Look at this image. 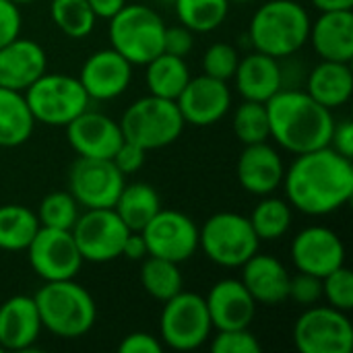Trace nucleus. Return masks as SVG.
Wrapping results in <instances>:
<instances>
[{
  "label": "nucleus",
  "instance_id": "nucleus-15",
  "mask_svg": "<svg viewBox=\"0 0 353 353\" xmlns=\"http://www.w3.org/2000/svg\"><path fill=\"white\" fill-rule=\"evenodd\" d=\"M176 103L186 124L211 126L230 112L232 91L228 81L209 74L190 77L182 93L176 97Z\"/></svg>",
  "mask_w": 353,
  "mask_h": 353
},
{
  "label": "nucleus",
  "instance_id": "nucleus-50",
  "mask_svg": "<svg viewBox=\"0 0 353 353\" xmlns=\"http://www.w3.org/2000/svg\"><path fill=\"white\" fill-rule=\"evenodd\" d=\"M232 2V0H230ZM234 2H250V0H234Z\"/></svg>",
  "mask_w": 353,
  "mask_h": 353
},
{
  "label": "nucleus",
  "instance_id": "nucleus-23",
  "mask_svg": "<svg viewBox=\"0 0 353 353\" xmlns=\"http://www.w3.org/2000/svg\"><path fill=\"white\" fill-rule=\"evenodd\" d=\"M308 41L321 60L352 62L353 60V12L352 10H327L312 23Z\"/></svg>",
  "mask_w": 353,
  "mask_h": 353
},
{
  "label": "nucleus",
  "instance_id": "nucleus-26",
  "mask_svg": "<svg viewBox=\"0 0 353 353\" xmlns=\"http://www.w3.org/2000/svg\"><path fill=\"white\" fill-rule=\"evenodd\" d=\"M306 93L329 110L345 105L353 93V72L350 62L321 60V64H316L308 74Z\"/></svg>",
  "mask_w": 353,
  "mask_h": 353
},
{
  "label": "nucleus",
  "instance_id": "nucleus-22",
  "mask_svg": "<svg viewBox=\"0 0 353 353\" xmlns=\"http://www.w3.org/2000/svg\"><path fill=\"white\" fill-rule=\"evenodd\" d=\"M290 273L285 265L271 256L254 252L242 265V283L256 304L279 306L288 300L290 294Z\"/></svg>",
  "mask_w": 353,
  "mask_h": 353
},
{
  "label": "nucleus",
  "instance_id": "nucleus-35",
  "mask_svg": "<svg viewBox=\"0 0 353 353\" xmlns=\"http://www.w3.org/2000/svg\"><path fill=\"white\" fill-rule=\"evenodd\" d=\"M234 132L244 145L265 143L271 137L267 103L244 99L234 112Z\"/></svg>",
  "mask_w": 353,
  "mask_h": 353
},
{
  "label": "nucleus",
  "instance_id": "nucleus-51",
  "mask_svg": "<svg viewBox=\"0 0 353 353\" xmlns=\"http://www.w3.org/2000/svg\"><path fill=\"white\" fill-rule=\"evenodd\" d=\"M0 352H4V350H2V347H0Z\"/></svg>",
  "mask_w": 353,
  "mask_h": 353
},
{
  "label": "nucleus",
  "instance_id": "nucleus-47",
  "mask_svg": "<svg viewBox=\"0 0 353 353\" xmlns=\"http://www.w3.org/2000/svg\"><path fill=\"white\" fill-rule=\"evenodd\" d=\"M93 14L97 19H112L118 10H122V6L126 4V0H87Z\"/></svg>",
  "mask_w": 353,
  "mask_h": 353
},
{
  "label": "nucleus",
  "instance_id": "nucleus-40",
  "mask_svg": "<svg viewBox=\"0 0 353 353\" xmlns=\"http://www.w3.org/2000/svg\"><path fill=\"white\" fill-rule=\"evenodd\" d=\"M288 300H294L296 304L308 308L323 300V279L310 273L298 271L296 277H290V294Z\"/></svg>",
  "mask_w": 353,
  "mask_h": 353
},
{
  "label": "nucleus",
  "instance_id": "nucleus-25",
  "mask_svg": "<svg viewBox=\"0 0 353 353\" xmlns=\"http://www.w3.org/2000/svg\"><path fill=\"white\" fill-rule=\"evenodd\" d=\"M232 79H236L238 93L252 101L267 103L277 91L283 89V72L279 60L256 50L240 58Z\"/></svg>",
  "mask_w": 353,
  "mask_h": 353
},
{
  "label": "nucleus",
  "instance_id": "nucleus-31",
  "mask_svg": "<svg viewBox=\"0 0 353 353\" xmlns=\"http://www.w3.org/2000/svg\"><path fill=\"white\" fill-rule=\"evenodd\" d=\"M141 285L151 298L168 302L170 298L182 292L184 279L178 269V263L159 256H147L143 259L141 267Z\"/></svg>",
  "mask_w": 353,
  "mask_h": 353
},
{
  "label": "nucleus",
  "instance_id": "nucleus-14",
  "mask_svg": "<svg viewBox=\"0 0 353 353\" xmlns=\"http://www.w3.org/2000/svg\"><path fill=\"white\" fill-rule=\"evenodd\" d=\"M141 234L149 256L168 259L180 265L199 250V228L182 211L159 209Z\"/></svg>",
  "mask_w": 353,
  "mask_h": 353
},
{
  "label": "nucleus",
  "instance_id": "nucleus-41",
  "mask_svg": "<svg viewBox=\"0 0 353 353\" xmlns=\"http://www.w3.org/2000/svg\"><path fill=\"white\" fill-rule=\"evenodd\" d=\"M23 17L21 6H17L10 0H0V48L10 43L21 35Z\"/></svg>",
  "mask_w": 353,
  "mask_h": 353
},
{
  "label": "nucleus",
  "instance_id": "nucleus-7",
  "mask_svg": "<svg viewBox=\"0 0 353 353\" xmlns=\"http://www.w3.org/2000/svg\"><path fill=\"white\" fill-rule=\"evenodd\" d=\"M23 93L35 122L46 126H66L89 105L81 81L62 72H43Z\"/></svg>",
  "mask_w": 353,
  "mask_h": 353
},
{
  "label": "nucleus",
  "instance_id": "nucleus-8",
  "mask_svg": "<svg viewBox=\"0 0 353 353\" xmlns=\"http://www.w3.org/2000/svg\"><path fill=\"white\" fill-rule=\"evenodd\" d=\"M259 236L250 219L232 211L211 215L199 230V248L219 267H242L254 252H259Z\"/></svg>",
  "mask_w": 353,
  "mask_h": 353
},
{
  "label": "nucleus",
  "instance_id": "nucleus-2",
  "mask_svg": "<svg viewBox=\"0 0 353 353\" xmlns=\"http://www.w3.org/2000/svg\"><path fill=\"white\" fill-rule=\"evenodd\" d=\"M271 137L294 155L327 147L335 118L333 110L321 105L306 91L281 89L267 101Z\"/></svg>",
  "mask_w": 353,
  "mask_h": 353
},
{
  "label": "nucleus",
  "instance_id": "nucleus-32",
  "mask_svg": "<svg viewBox=\"0 0 353 353\" xmlns=\"http://www.w3.org/2000/svg\"><path fill=\"white\" fill-rule=\"evenodd\" d=\"M178 21L192 33H209L223 25L230 0H174Z\"/></svg>",
  "mask_w": 353,
  "mask_h": 353
},
{
  "label": "nucleus",
  "instance_id": "nucleus-10",
  "mask_svg": "<svg viewBox=\"0 0 353 353\" xmlns=\"http://www.w3.org/2000/svg\"><path fill=\"white\" fill-rule=\"evenodd\" d=\"M294 345L300 353H350L353 325L347 312L333 306H308L294 325Z\"/></svg>",
  "mask_w": 353,
  "mask_h": 353
},
{
  "label": "nucleus",
  "instance_id": "nucleus-1",
  "mask_svg": "<svg viewBox=\"0 0 353 353\" xmlns=\"http://www.w3.org/2000/svg\"><path fill=\"white\" fill-rule=\"evenodd\" d=\"M281 184L294 209L312 217L329 215L353 196V163L327 145L300 153Z\"/></svg>",
  "mask_w": 353,
  "mask_h": 353
},
{
  "label": "nucleus",
  "instance_id": "nucleus-48",
  "mask_svg": "<svg viewBox=\"0 0 353 353\" xmlns=\"http://www.w3.org/2000/svg\"><path fill=\"white\" fill-rule=\"evenodd\" d=\"M321 12L327 10H352L353 0H310Z\"/></svg>",
  "mask_w": 353,
  "mask_h": 353
},
{
  "label": "nucleus",
  "instance_id": "nucleus-33",
  "mask_svg": "<svg viewBox=\"0 0 353 353\" xmlns=\"http://www.w3.org/2000/svg\"><path fill=\"white\" fill-rule=\"evenodd\" d=\"M250 225L259 240L273 242L288 234L292 225V205L283 199H275L271 194L263 196V201L250 213Z\"/></svg>",
  "mask_w": 353,
  "mask_h": 353
},
{
  "label": "nucleus",
  "instance_id": "nucleus-37",
  "mask_svg": "<svg viewBox=\"0 0 353 353\" xmlns=\"http://www.w3.org/2000/svg\"><path fill=\"white\" fill-rule=\"evenodd\" d=\"M323 298L329 306L350 312L353 308V273L345 267H337L329 275L323 277Z\"/></svg>",
  "mask_w": 353,
  "mask_h": 353
},
{
  "label": "nucleus",
  "instance_id": "nucleus-6",
  "mask_svg": "<svg viewBox=\"0 0 353 353\" xmlns=\"http://www.w3.org/2000/svg\"><path fill=\"white\" fill-rule=\"evenodd\" d=\"M165 23L155 8L145 4H124L110 19L112 48L130 64H147L163 52Z\"/></svg>",
  "mask_w": 353,
  "mask_h": 353
},
{
  "label": "nucleus",
  "instance_id": "nucleus-9",
  "mask_svg": "<svg viewBox=\"0 0 353 353\" xmlns=\"http://www.w3.org/2000/svg\"><path fill=\"white\" fill-rule=\"evenodd\" d=\"M211 331L213 325L203 296L182 290L163 302L159 316V337L163 347L176 352L199 350L211 337Z\"/></svg>",
  "mask_w": 353,
  "mask_h": 353
},
{
  "label": "nucleus",
  "instance_id": "nucleus-46",
  "mask_svg": "<svg viewBox=\"0 0 353 353\" xmlns=\"http://www.w3.org/2000/svg\"><path fill=\"white\" fill-rule=\"evenodd\" d=\"M122 256L128 261H143L149 256V250H147V244H145V238L141 232H130L126 236L124 246H122Z\"/></svg>",
  "mask_w": 353,
  "mask_h": 353
},
{
  "label": "nucleus",
  "instance_id": "nucleus-42",
  "mask_svg": "<svg viewBox=\"0 0 353 353\" xmlns=\"http://www.w3.org/2000/svg\"><path fill=\"white\" fill-rule=\"evenodd\" d=\"M145 157H147V151L143 147H139V145H134V143H130V141L124 139L122 145L112 155V161H114V165L124 176H128V174L139 172L145 165Z\"/></svg>",
  "mask_w": 353,
  "mask_h": 353
},
{
  "label": "nucleus",
  "instance_id": "nucleus-44",
  "mask_svg": "<svg viewBox=\"0 0 353 353\" xmlns=\"http://www.w3.org/2000/svg\"><path fill=\"white\" fill-rule=\"evenodd\" d=\"M120 353H163V343L161 339L153 337L151 333H130L126 335L120 345H118Z\"/></svg>",
  "mask_w": 353,
  "mask_h": 353
},
{
  "label": "nucleus",
  "instance_id": "nucleus-3",
  "mask_svg": "<svg viewBox=\"0 0 353 353\" xmlns=\"http://www.w3.org/2000/svg\"><path fill=\"white\" fill-rule=\"evenodd\" d=\"M41 329L60 339H79L87 335L97 321L93 296L74 279L43 281L33 296Z\"/></svg>",
  "mask_w": 353,
  "mask_h": 353
},
{
  "label": "nucleus",
  "instance_id": "nucleus-36",
  "mask_svg": "<svg viewBox=\"0 0 353 353\" xmlns=\"http://www.w3.org/2000/svg\"><path fill=\"white\" fill-rule=\"evenodd\" d=\"M39 225L54 230H72L79 219V203L68 190H56L43 196L37 211Z\"/></svg>",
  "mask_w": 353,
  "mask_h": 353
},
{
  "label": "nucleus",
  "instance_id": "nucleus-45",
  "mask_svg": "<svg viewBox=\"0 0 353 353\" xmlns=\"http://www.w3.org/2000/svg\"><path fill=\"white\" fill-rule=\"evenodd\" d=\"M329 147L335 149L339 155L353 159V122L350 118H345L341 122H335Z\"/></svg>",
  "mask_w": 353,
  "mask_h": 353
},
{
  "label": "nucleus",
  "instance_id": "nucleus-29",
  "mask_svg": "<svg viewBox=\"0 0 353 353\" xmlns=\"http://www.w3.org/2000/svg\"><path fill=\"white\" fill-rule=\"evenodd\" d=\"M145 66H147V72H145L147 89L151 95H157V97L176 101V97L182 93V89L190 81L188 64L180 56L161 52L159 56L149 60Z\"/></svg>",
  "mask_w": 353,
  "mask_h": 353
},
{
  "label": "nucleus",
  "instance_id": "nucleus-16",
  "mask_svg": "<svg viewBox=\"0 0 353 353\" xmlns=\"http://www.w3.org/2000/svg\"><path fill=\"white\" fill-rule=\"evenodd\" d=\"M292 261L298 271L325 277L345 265V246L341 238L323 225H310L292 242Z\"/></svg>",
  "mask_w": 353,
  "mask_h": 353
},
{
  "label": "nucleus",
  "instance_id": "nucleus-30",
  "mask_svg": "<svg viewBox=\"0 0 353 353\" xmlns=\"http://www.w3.org/2000/svg\"><path fill=\"white\" fill-rule=\"evenodd\" d=\"M39 230L37 215L23 205L0 207V250L19 252L29 246Z\"/></svg>",
  "mask_w": 353,
  "mask_h": 353
},
{
  "label": "nucleus",
  "instance_id": "nucleus-13",
  "mask_svg": "<svg viewBox=\"0 0 353 353\" xmlns=\"http://www.w3.org/2000/svg\"><path fill=\"white\" fill-rule=\"evenodd\" d=\"M124 184L112 159L79 157L68 172V192L85 209H112Z\"/></svg>",
  "mask_w": 353,
  "mask_h": 353
},
{
  "label": "nucleus",
  "instance_id": "nucleus-12",
  "mask_svg": "<svg viewBox=\"0 0 353 353\" xmlns=\"http://www.w3.org/2000/svg\"><path fill=\"white\" fill-rule=\"evenodd\" d=\"M70 232L83 261L89 263H110L122 256L124 240L130 234L114 209H87Z\"/></svg>",
  "mask_w": 353,
  "mask_h": 353
},
{
  "label": "nucleus",
  "instance_id": "nucleus-5",
  "mask_svg": "<svg viewBox=\"0 0 353 353\" xmlns=\"http://www.w3.org/2000/svg\"><path fill=\"white\" fill-rule=\"evenodd\" d=\"M184 118L174 99L147 95L126 108L120 120L122 137L145 151L163 149L178 141L184 130Z\"/></svg>",
  "mask_w": 353,
  "mask_h": 353
},
{
  "label": "nucleus",
  "instance_id": "nucleus-38",
  "mask_svg": "<svg viewBox=\"0 0 353 353\" xmlns=\"http://www.w3.org/2000/svg\"><path fill=\"white\" fill-rule=\"evenodd\" d=\"M240 62V54L232 43L225 41H217L213 46L207 48L205 56H203V70L209 77L228 81L234 77L236 68Z\"/></svg>",
  "mask_w": 353,
  "mask_h": 353
},
{
  "label": "nucleus",
  "instance_id": "nucleus-20",
  "mask_svg": "<svg viewBox=\"0 0 353 353\" xmlns=\"http://www.w3.org/2000/svg\"><path fill=\"white\" fill-rule=\"evenodd\" d=\"M236 174L238 182L246 192L267 196L281 186L285 165L281 155L265 141L244 147V151L238 157Z\"/></svg>",
  "mask_w": 353,
  "mask_h": 353
},
{
  "label": "nucleus",
  "instance_id": "nucleus-4",
  "mask_svg": "<svg viewBox=\"0 0 353 353\" xmlns=\"http://www.w3.org/2000/svg\"><path fill=\"white\" fill-rule=\"evenodd\" d=\"M310 31V17L296 0H269L250 19L248 39L256 52L273 58L296 54Z\"/></svg>",
  "mask_w": 353,
  "mask_h": 353
},
{
  "label": "nucleus",
  "instance_id": "nucleus-17",
  "mask_svg": "<svg viewBox=\"0 0 353 353\" xmlns=\"http://www.w3.org/2000/svg\"><path fill=\"white\" fill-rule=\"evenodd\" d=\"M64 128L68 145L77 151L79 157L112 159V155L124 141L120 122L101 112L85 110Z\"/></svg>",
  "mask_w": 353,
  "mask_h": 353
},
{
  "label": "nucleus",
  "instance_id": "nucleus-43",
  "mask_svg": "<svg viewBox=\"0 0 353 353\" xmlns=\"http://www.w3.org/2000/svg\"><path fill=\"white\" fill-rule=\"evenodd\" d=\"M192 46H194V37L188 27H184V25L165 27V31H163V52L165 54L186 58L190 54Z\"/></svg>",
  "mask_w": 353,
  "mask_h": 353
},
{
  "label": "nucleus",
  "instance_id": "nucleus-21",
  "mask_svg": "<svg viewBox=\"0 0 353 353\" xmlns=\"http://www.w3.org/2000/svg\"><path fill=\"white\" fill-rule=\"evenodd\" d=\"M48 68L46 50L27 37H17L0 48V87L25 91Z\"/></svg>",
  "mask_w": 353,
  "mask_h": 353
},
{
  "label": "nucleus",
  "instance_id": "nucleus-27",
  "mask_svg": "<svg viewBox=\"0 0 353 353\" xmlns=\"http://www.w3.org/2000/svg\"><path fill=\"white\" fill-rule=\"evenodd\" d=\"M35 118L27 105L25 93L0 87V147H19L29 141Z\"/></svg>",
  "mask_w": 353,
  "mask_h": 353
},
{
  "label": "nucleus",
  "instance_id": "nucleus-11",
  "mask_svg": "<svg viewBox=\"0 0 353 353\" xmlns=\"http://www.w3.org/2000/svg\"><path fill=\"white\" fill-rule=\"evenodd\" d=\"M25 250L33 273L43 281L74 279L85 263L70 230L39 225Z\"/></svg>",
  "mask_w": 353,
  "mask_h": 353
},
{
  "label": "nucleus",
  "instance_id": "nucleus-39",
  "mask_svg": "<svg viewBox=\"0 0 353 353\" xmlns=\"http://www.w3.org/2000/svg\"><path fill=\"white\" fill-rule=\"evenodd\" d=\"M213 353H261L263 345L259 343L256 335L250 329H232V331H217L211 339Z\"/></svg>",
  "mask_w": 353,
  "mask_h": 353
},
{
  "label": "nucleus",
  "instance_id": "nucleus-34",
  "mask_svg": "<svg viewBox=\"0 0 353 353\" xmlns=\"http://www.w3.org/2000/svg\"><path fill=\"white\" fill-rule=\"evenodd\" d=\"M50 17L54 25L72 39L87 37L97 21L87 0H52Z\"/></svg>",
  "mask_w": 353,
  "mask_h": 353
},
{
  "label": "nucleus",
  "instance_id": "nucleus-28",
  "mask_svg": "<svg viewBox=\"0 0 353 353\" xmlns=\"http://www.w3.org/2000/svg\"><path fill=\"white\" fill-rule=\"evenodd\" d=\"M130 232H141L161 209L157 190L147 182L124 184L112 207Z\"/></svg>",
  "mask_w": 353,
  "mask_h": 353
},
{
  "label": "nucleus",
  "instance_id": "nucleus-19",
  "mask_svg": "<svg viewBox=\"0 0 353 353\" xmlns=\"http://www.w3.org/2000/svg\"><path fill=\"white\" fill-rule=\"evenodd\" d=\"M205 302L215 331L250 329L256 316V302L240 279L217 281L209 290Z\"/></svg>",
  "mask_w": 353,
  "mask_h": 353
},
{
  "label": "nucleus",
  "instance_id": "nucleus-49",
  "mask_svg": "<svg viewBox=\"0 0 353 353\" xmlns=\"http://www.w3.org/2000/svg\"><path fill=\"white\" fill-rule=\"evenodd\" d=\"M10 2H14L17 6H23V4H29V2H33V0H10Z\"/></svg>",
  "mask_w": 353,
  "mask_h": 353
},
{
  "label": "nucleus",
  "instance_id": "nucleus-24",
  "mask_svg": "<svg viewBox=\"0 0 353 353\" xmlns=\"http://www.w3.org/2000/svg\"><path fill=\"white\" fill-rule=\"evenodd\" d=\"M41 331L39 312L31 296H12L0 304V347L10 352L29 350Z\"/></svg>",
  "mask_w": 353,
  "mask_h": 353
},
{
  "label": "nucleus",
  "instance_id": "nucleus-18",
  "mask_svg": "<svg viewBox=\"0 0 353 353\" xmlns=\"http://www.w3.org/2000/svg\"><path fill=\"white\" fill-rule=\"evenodd\" d=\"M77 79L81 81L89 99H116L130 85L132 64L114 48L97 50L85 60Z\"/></svg>",
  "mask_w": 353,
  "mask_h": 353
}]
</instances>
